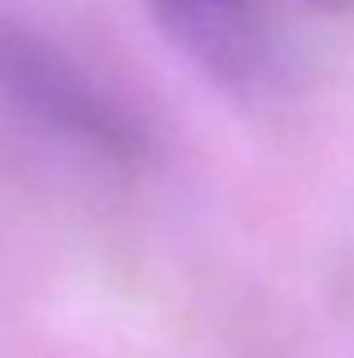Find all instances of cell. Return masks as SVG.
<instances>
[{"mask_svg":"<svg viewBox=\"0 0 354 358\" xmlns=\"http://www.w3.org/2000/svg\"><path fill=\"white\" fill-rule=\"evenodd\" d=\"M313 5L332 9V14H354V0H313Z\"/></svg>","mask_w":354,"mask_h":358,"instance_id":"obj_3","label":"cell"},{"mask_svg":"<svg viewBox=\"0 0 354 358\" xmlns=\"http://www.w3.org/2000/svg\"><path fill=\"white\" fill-rule=\"evenodd\" d=\"M0 127L69 164L127 173L150 155L146 122L50 36L0 23Z\"/></svg>","mask_w":354,"mask_h":358,"instance_id":"obj_1","label":"cell"},{"mask_svg":"<svg viewBox=\"0 0 354 358\" xmlns=\"http://www.w3.org/2000/svg\"><path fill=\"white\" fill-rule=\"evenodd\" d=\"M150 14L218 78H246L264 50V0H150Z\"/></svg>","mask_w":354,"mask_h":358,"instance_id":"obj_2","label":"cell"}]
</instances>
